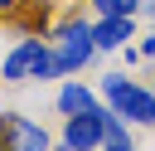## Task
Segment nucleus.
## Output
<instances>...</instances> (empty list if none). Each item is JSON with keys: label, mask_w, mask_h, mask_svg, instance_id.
I'll return each instance as SVG.
<instances>
[{"label": "nucleus", "mask_w": 155, "mask_h": 151, "mask_svg": "<svg viewBox=\"0 0 155 151\" xmlns=\"http://www.w3.org/2000/svg\"><path fill=\"white\" fill-rule=\"evenodd\" d=\"M102 93H107V102L116 107V117H126V122H155V93H145V88H136L131 78H102Z\"/></svg>", "instance_id": "f257e3e1"}, {"label": "nucleus", "mask_w": 155, "mask_h": 151, "mask_svg": "<svg viewBox=\"0 0 155 151\" xmlns=\"http://www.w3.org/2000/svg\"><path fill=\"white\" fill-rule=\"evenodd\" d=\"M92 5H97L102 15H131V10L140 5V0H92Z\"/></svg>", "instance_id": "1a4fd4ad"}, {"label": "nucleus", "mask_w": 155, "mask_h": 151, "mask_svg": "<svg viewBox=\"0 0 155 151\" xmlns=\"http://www.w3.org/2000/svg\"><path fill=\"white\" fill-rule=\"evenodd\" d=\"M63 146H68V151H92V146H102V107L73 112V117H68V132H63Z\"/></svg>", "instance_id": "39448f33"}, {"label": "nucleus", "mask_w": 155, "mask_h": 151, "mask_svg": "<svg viewBox=\"0 0 155 151\" xmlns=\"http://www.w3.org/2000/svg\"><path fill=\"white\" fill-rule=\"evenodd\" d=\"M126 39H131V15H102V24L92 29L97 49H121Z\"/></svg>", "instance_id": "423d86ee"}, {"label": "nucleus", "mask_w": 155, "mask_h": 151, "mask_svg": "<svg viewBox=\"0 0 155 151\" xmlns=\"http://www.w3.org/2000/svg\"><path fill=\"white\" fill-rule=\"evenodd\" d=\"M140 10H145V15H150V19H155V0H140Z\"/></svg>", "instance_id": "9d476101"}, {"label": "nucleus", "mask_w": 155, "mask_h": 151, "mask_svg": "<svg viewBox=\"0 0 155 151\" xmlns=\"http://www.w3.org/2000/svg\"><path fill=\"white\" fill-rule=\"evenodd\" d=\"M92 29L82 24V19H68V24H58V34H53V63H58V73H73V68H82L87 58H92Z\"/></svg>", "instance_id": "7ed1b4c3"}, {"label": "nucleus", "mask_w": 155, "mask_h": 151, "mask_svg": "<svg viewBox=\"0 0 155 151\" xmlns=\"http://www.w3.org/2000/svg\"><path fill=\"white\" fill-rule=\"evenodd\" d=\"M0 151H48V136L19 112H0Z\"/></svg>", "instance_id": "20e7f679"}, {"label": "nucleus", "mask_w": 155, "mask_h": 151, "mask_svg": "<svg viewBox=\"0 0 155 151\" xmlns=\"http://www.w3.org/2000/svg\"><path fill=\"white\" fill-rule=\"evenodd\" d=\"M102 146H107V151H136L131 136H126V127H121L111 112H102Z\"/></svg>", "instance_id": "0eeeda50"}, {"label": "nucleus", "mask_w": 155, "mask_h": 151, "mask_svg": "<svg viewBox=\"0 0 155 151\" xmlns=\"http://www.w3.org/2000/svg\"><path fill=\"white\" fill-rule=\"evenodd\" d=\"M0 10H15V0H0Z\"/></svg>", "instance_id": "9b49d317"}, {"label": "nucleus", "mask_w": 155, "mask_h": 151, "mask_svg": "<svg viewBox=\"0 0 155 151\" xmlns=\"http://www.w3.org/2000/svg\"><path fill=\"white\" fill-rule=\"evenodd\" d=\"M0 73H5L10 83H24V78H39V83H44V78H53V73H58V63H53V49H48V44L24 39V44L5 58V68H0Z\"/></svg>", "instance_id": "f03ea898"}, {"label": "nucleus", "mask_w": 155, "mask_h": 151, "mask_svg": "<svg viewBox=\"0 0 155 151\" xmlns=\"http://www.w3.org/2000/svg\"><path fill=\"white\" fill-rule=\"evenodd\" d=\"M58 107H63L68 117H73V112H87V107H92V93H87L82 83H68V88L58 93Z\"/></svg>", "instance_id": "6e6552de"}]
</instances>
